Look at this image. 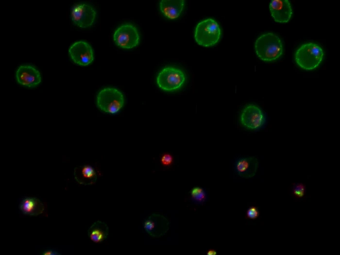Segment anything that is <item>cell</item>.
<instances>
[{
	"mask_svg": "<svg viewBox=\"0 0 340 255\" xmlns=\"http://www.w3.org/2000/svg\"><path fill=\"white\" fill-rule=\"evenodd\" d=\"M185 6L183 0H162L159 3V9L162 14L170 19H175L181 14Z\"/></svg>",
	"mask_w": 340,
	"mask_h": 255,
	"instance_id": "cell-16",
	"label": "cell"
},
{
	"mask_svg": "<svg viewBox=\"0 0 340 255\" xmlns=\"http://www.w3.org/2000/svg\"><path fill=\"white\" fill-rule=\"evenodd\" d=\"M96 16L95 10L91 6L85 3L74 5L71 11L72 22L81 28L91 26L94 22Z\"/></svg>",
	"mask_w": 340,
	"mask_h": 255,
	"instance_id": "cell-8",
	"label": "cell"
},
{
	"mask_svg": "<svg viewBox=\"0 0 340 255\" xmlns=\"http://www.w3.org/2000/svg\"><path fill=\"white\" fill-rule=\"evenodd\" d=\"M306 191V186L303 183L298 182L292 184L291 193L295 199H300L304 198Z\"/></svg>",
	"mask_w": 340,
	"mask_h": 255,
	"instance_id": "cell-19",
	"label": "cell"
},
{
	"mask_svg": "<svg viewBox=\"0 0 340 255\" xmlns=\"http://www.w3.org/2000/svg\"><path fill=\"white\" fill-rule=\"evenodd\" d=\"M260 214L258 207L252 205L249 206L246 210L245 219L255 220L259 218Z\"/></svg>",
	"mask_w": 340,
	"mask_h": 255,
	"instance_id": "cell-20",
	"label": "cell"
},
{
	"mask_svg": "<svg viewBox=\"0 0 340 255\" xmlns=\"http://www.w3.org/2000/svg\"><path fill=\"white\" fill-rule=\"evenodd\" d=\"M124 103L122 93L114 87H105L97 94L96 104L102 111L111 114L117 113Z\"/></svg>",
	"mask_w": 340,
	"mask_h": 255,
	"instance_id": "cell-4",
	"label": "cell"
},
{
	"mask_svg": "<svg viewBox=\"0 0 340 255\" xmlns=\"http://www.w3.org/2000/svg\"><path fill=\"white\" fill-rule=\"evenodd\" d=\"M109 228L103 221H95L88 228L87 235L91 240L96 243H100L105 240L108 236Z\"/></svg>",
	"mask_w": 340,
	"mask_h": 255,
	"instance_id": "cell-17",
	"label": "cell"
},
{
	"mask_svg": "<svg viewBox=\"0 0 340 255\" xmlns=\"http://www.w3.org/2000/svg\"><path fill=\"white\" fill-rule=\"evenodd\" d=\"M160 162L163 167L165 168L170 167L174 162L173 156L169 153H164L160 155Z\"/></svg>",
	"mask_w": 340,
	"mask_h": 255,
	"instance_id": "cell-21",
	"label": "cell"
},
{
	"mask_svg": "<svg viewBox=\"0 0 340 255\" xmlns=\"http://www.w3.org/2000/svg\"><path fill=\"white\" fill-rule=\"evenodd\" d=\"M42 255H61V254L59 253L55 249H48L45 250L42 253Z\"/></svg>",
	"mask_w": 340,
	"mask_h": 255,
	"instance_id": "cell-22",
	"label": "cell"
},
{
	"mask_svg": "<svg viewBox=\"0 0 340 255\" xmlns=\"http://www.w3.org/2000/svg\"><path fill=\"white\" fill-rule=\"evenodd\" d=\"M221 36V29L217 22L212 18L200 21L196 26L194 38L200 45L208 47L216 44Z\"/></svg>",
	"mask_w": 340,
	"mask_h": 255,
	"instance_id": "cell-3",
	"label": "cell"
},
{
	"mask_svg": "<svg viewBox=\"0 0 340 255\" xmlns=\"http://www.w3.org/2000/svg\"><path fill=\"white\" fill-rule=\"evenodd\" d=\"M17 83L22 86L34 87L41 82L39 71L30 65H21L17 70L16 73Z\"/></svg>",
	"mask_w": 340,
	"mask_h": 255,
	"instance_id": "cell-11",
	"label": "cell"
},
{
	"mask_svg": "<svg viewBox=\"0 0 340 255\" xmlns=\"http://www.w3.org/2000/svg\"><path fill=\"white\" fill-rule=\"evenodd\" d=\"M239 120L245 128L257 130L262 128L266 122L265 116L262 110L257 105L250 104L242 110Z\"/></svg>",
	"mask_w": 340,
	"mask_h": 255,
	"instance_id": "cell-7",
	"label": "cell"
},
{
	"mask_svg": "<svg viewBox=\"0 0 340 255\" xmlns=\"http://www.w3.org/2000/svg\"><path fill=\"white\" fill-rule=\"evenodd\" d=\"M170 222L163 215L153 213L145 219L143 226L145 231L153 238L165 235L169 229Z\"/></svg>",
	"mask_w": 340,
	"mask_h": 255,
	"instance_id": "cell-10",
	"label": "cell"
},
{
	"mask_svg": "<svg viewBox=\"0 0 340 255\" xmlns=\"http://www.w3.org/2000/svg\"><path fill=\"white\" fill-rule=\"evenodd\" d=\"M255 49L257 56L266 62L275 61L283 54L282 42L276 34L267 33L261 34L256 40Z\"/></svg>",
	"mask_w": 340,
	"mask_h": 255,
	"instance_id": "cell-1",
	"label": "cell"
},
{
	"mask_svg": "<svg viewBox=\"0 0 340 255\" xmlns=\"http://www.w3.org/2000/svg\"><path fill=\"white\" fill-rule=\"evenodd\" d=\"M259 162L255 156L237 159L235 163V170L238 175L244 178L254 177L257 171Z\"/></svg>",
	"mask_w": 340,
	"mask_h": 255,
	"instance_id": "cell-13",
	"label": "cell"
},
{
	"mask_svg": "<svg viewBox=\"0 0 340 255\" xmlns=\"http://www.w3.org/2000/svg\"><path fill=\"white\" fill-rule=\"evenodd\" d=\"M186 81L185 73L180 69L173 67L162 68L156 77V83L162 90L172 92L180 89Z\"/></svg>",
	"mask_w": 340,
	"mask_h": 255,
	"instance_id": "cell-5",
	"label": "cell"
},
{
	"mask_svg": "<svg viewBox=\"0 0 340 255\" xmlns=\"http://www.w3.org/2000/svg\"><path fill=\"white\" fill-rule=\"evenodd\" d=\"M116 45L126 49L137 46L139 42V35L137 28L132 24H125L119 27L113 34Z\"/></svg>",
	"mask_w": 340,
	"mask_h": 255,
	"instance_id": "cell-6",
	"label": "cell"
},
{
	"mask_svg": "<svg viewBox=\"0 0 340 255\" xmlns=\"http://www.w3.org/2000/svg\"><path fill=\"white\" fill-rule=\"evenodd\" d=\"M73 175L78 184L87 186L95 184L98 174L92 166L84 165L76 167L74 169Z\"/></svg>",
	"mask_w": 340,
	"mask_h": 255,
	"instance_id": "cell-15",
	"label": "cell"
},
{
	"mask_svg": "<svg viewBox=\"0 0 340 255\" xmlns=\"http://www.w3.org/2000/svg\"><path fill=\"white\" fill-rule=\"evenodd\" d=\"M68 53L72 61L81 66H86L94 60L93 49L84 41H78L72 44L68 49Z\"/></svg>",
	"mask_w": 340,
	"mask_h": 255,
	"instance_id": "cell-9",
	"label": "cell"
},
{
	"mask_svg": "<svg viewBox=\"0 0 340 255\" xmlns=\"http://www.w3.org/2000/svg\"><path fill=\"white\" fill-rule=\"evenodd\" d=\"M190 200L197 205H204L208 200L206 190L199 186H194L189 191Z\"/></svg>",
	"mask_w": 340,
	"mask_h": 255,
	"instance_id": "cell-18",
	"label": "cell"
},
{
	"mask_svg": "<svg viewBox=\"0 0 340 255\" xmlns=\"http://www.w3.org/2000/svg\"><path fill=\"white\" fill-rule=\"evenodd\" d=\"M217 251L214 249H209L206 252V255H217Z\"/></svg>",
	"mask_w": 340,
	"mask_h": 255,
	"instance_id": "cell-23",
	"label": "cell"
},
{
	"mask_svg": "<svg viewBox=\"0 0 340 255\" xmlns=\"http://www.w3.org/2000/svg\"><path fill=\"white\" fill-rule=\"evenodd\" d=\"M323 56V51L318 44L308 42L303 44L297 49L295 53V60L301 68L311 70L319 66Z\"/></svg>",
	"mask_w": 340,
	"mask_h": 255,
	"instance_id": "cell-2",
	"label": "cell"
},
{
	"mask_svg": "<svg viewBox=\"0 0 340 255\" xmlns=\"http://www.w3.org/2000/svg\"><path fill=\"white\" fill-rule=\"evenodd\" d=\"M46 207V205L36 197H23L19 204L20 210L26 215L38 216L44 213Z\"/></svg>",
	"mask_w": 340,
	"mask_h": 255,
	"instance_id": "cell-14",
	"label": "cell"
},
{
	"mask_svg": "<svg viewBox=\"0 0 340 255\" xmlns=\"http://www.w3.org/2000/svg\"><path fill=\"white\" fill-rule=\"evenodd\" d=\"M269 8L272 17L279 23L288 22L292 15L291 5L288 0H272Z\"/></svg>",
	"mask_w": 340,
	"mask_h": 255,
	"instance_id": "cell-12",
	"label": "cell"
}]
</instances>
